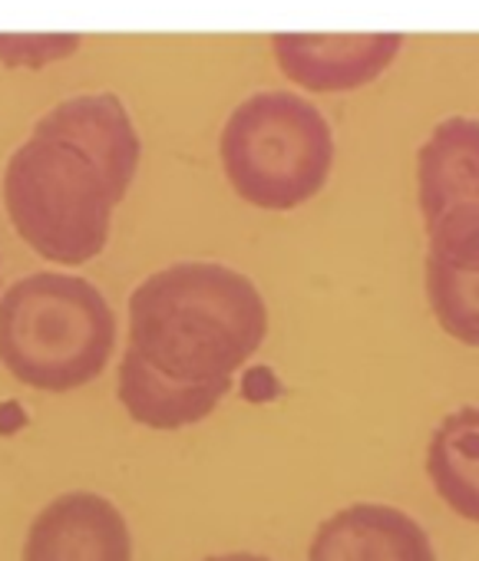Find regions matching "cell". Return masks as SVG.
<instances>
[{"mask_svg": "<svg viewBox=\"0 0 479 561\" xmlns=\"http://www.w3.org/2000/svg\"><path fill=\"white\" fill-rule=\"evenodd\" d=\"M136 162L139 142L116 103H70L11 159L8 215L41 257L87 264L110 241L113 205L123 202Z\"/></svg>", "mask_w": 479, "mask_h": 561, "instance_id": "7a4b0ae2", "label": "cell"}, {"mask_svg": "<svg viewBox=\"0 0 479 561\" xmlns=\"http://www.w3.org/2000/svg\"><path fill=\"white\" fill-rule=\"evenodd\" d=\"M116 347V318L96 285L41 271L0 298V364L44 393L93 383Z\"/></svg>", "mask_w": 479, "mask_h": 561, "instance_id": "3957f363", "label": "cell"}, {"mask_svg": "<svg viewBox=\"0 0 479 561\" xmlns=\"http://www.w3.org/2000/svg\"><path fill=\"white\" fill-rule=\"evenodd\" d=\"M308 561H436V551L423 525L407 512L357 502L315 531Z\"/></svg>", "mask_w": 479, "mask_h": 561, "instance_id": "52a82bcc", "label": "cell"}, {"mask_svg": "<svg viewBox=\"0 0 479 561\" xmlns=\"http://www.w3.org/2000/svg\"><path fill=\"white\" fill-rule=\"evenodd\" d=\"M205 561H272L265 554H249V551H231V554H212Z\"/></svg>", "mask_w": 479, "mask_h": 561, "instance_id": "8fae6325", "label": "cell"}, {"mask_svg": "<svg viewBox=\"0 0 479 561\" xmlns=\"http://www.w3.org/2000/svg\"><path fill=\"white\" fill-rule=\"evenodd\" d=\"M417 198L433 225L453 208L479 205V123L443 119L417 156Z\"/></svg>", "mask_w": 479, "mask_h": 561, "instance_id": "9c48e42d", "label": "cell"}, {"mask_svg": "<svg viewBox=\"0 0 479 561\" xmlns=\"http://www.w3.org/2000/svg\"><path fill=\"white\" fill-rule=\"evenodd\" d=\"M400 50L394 34L361 37H278L285 73L308 90H351L374 80Z\"/></svg>", "mask_w": 479, "mask_h": 561, "instance_id": "ba28073f", "label": "cell"}, {"mask_svg": "<svg viewBox=\"0 0 479 561\" xmlns=\"http://www.w3.org/2000/svg\"><path fill=\"white\" fill-rule=\"evenodd\" d=\"M426 298L440 328L479 347V205H463L426 225Z\"/></svg>", "mask_w": 479, "mask_h": 561, "instance_id": "5b68a950", "label": "cell"}, {"mask_svg": "<svg viewBox=\"0 0 479 561\" xmlns=\"http://www.w3.org/2000/svg\"><path fill=\"white\" fill-rule=\"evenodd\" d=\"M269 334V308L246 274L172 264L129 298L119 403L149 430L202 423Z\"/></svg>", "mask_w": 479, "mask_h": 561, "instance_id": "6da1fadb", "label": "cell"}, {"mask_svg": "<svg viewBox=\"0 0 479 561\" xmlns=\"http://www.w3.org/2000/svg\"><path fill=\"white\" fill-rule=\"evenodd\" d=\"M24 561H133V535L110 499L67 492L34 518Z\"/></svg>", "mask_w": 479, "mask_h": 561, "instance_id": "8992f818", "label": "cell"}, {"mask_svg": "<svg viewBox=\"0 0 479 561\" xmlns=\"http://www.w3.org/2000/svg\"><path fill=\"white\" fill-rule=\"evenodd\" d=\"M231 188L255 208L292 211L311 202L334 162L324 116L288 93H262L238 106L221 136Z\"/></svg>", "mask_w": 479, "mask_h": 561, "instance_id": "277c9868", "label": "cell"}, {"mask_svg": "<svg viewBox=\"0 0 479 561\" xmlns=\"http://www.w3.org/2000/svg\"><path fill=\"white\" fill-rule=\"evenodd\" d=\"M426 476L459 518L479 525V407H463L436 426Z\"/></svg>", "mask_w": 479, "mask_h": 561, "instance_id": "30bf717a", "label": "cell"}]
</instances>
